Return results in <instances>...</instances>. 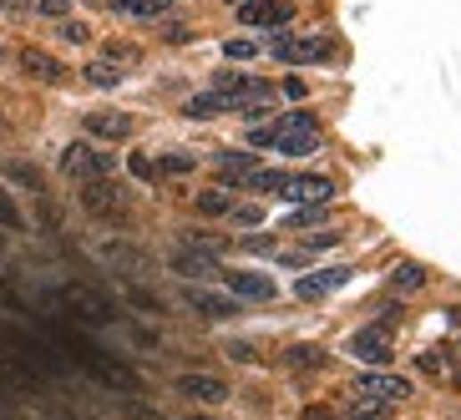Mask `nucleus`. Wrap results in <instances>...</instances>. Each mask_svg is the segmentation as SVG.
<instances>
[{"mask_svg": "<svg viewBox=\"0 0 461 420\" xmlns=\"http://www.w3.org/2000/svg\"><path fill=\"white\" fill-rule=\"evenodd\" d=\"M107 11H122V16L147 21V16H162V11H168V0H107Z\"/></svg>", "mask_w": 461, "mask_h": 420, "instance_id": "21", "label": "nucleus"}, {"mask_svg": "<svg viewBox=\"0 0 461 420\" xmlns=\"http://www.w3.org/2000/svg\"><path fill=\"white\" fill-rule=\"evenodd\" d=\"M62 31H66V41H86V26H81V21H66Z\"/></svg>", "mask_w": 461, "mask_h": 420, "instance_id": "37", "label": "nucleus"}, {"mask_svg": "<svg viewBox=\"0 0 461 420\" xmlns=\"http://www.w3.org/2000/svg\"><path fill=\"white\" fill-rule=\"evenodd\" d=\"M274 92H279V96H289V102H300V96L309 92V86H304L300 77H284V81H279V86H274Z\"/></svg>", "mask_w": 461, "mask_h": 420, "instance_id": "30", "label": "nucleus"}, {"mask_svg": "<svg viewBox=\"0 0 461 420\" xmlns=\"http://www.w3.org/2000/svg\"><path fill=\"white\" fill-rule=\"evenodd\" d=\"M102 56H107L111 66H132V62H137V51H132L128 41H107V46H102Z\"/></svg>", "mask_w": 461, "mask_h": 420, "instance_id": "27", "label": "nucleus"}, {"mask_svg": "<svg viewBox=\"0 0 461 420\" xmlns=\"http://www.w3.org/2000/svg\"><path fill=\"white\" fill-rule=\"evenodd\" d=\"M350 284V268L340 264V268H319V274H304L300 284H294V294L300 299H325V294H334V289H345Z\"/></svg>", "mask_w": 461, "mask_h": 420, "instance_id": "10", "label": "nucleus"}, {"mask_svg": "<svg viewBox=\"0 0 461 420\" xmlns=\"http://www.w3.org/2000/svg\"><path fill=\"white\" fill-rule=\"evenodd\" d=\"M21 208H16V198H11V193H5V187H0V228H21Z\"/></svg>", "mask_w": 461, "mask_h": 420, "instance_id": "28", "label": "nucleus"}, {"mask_svg": "<svg viewBox=\"0 0 461 420\" xmlns=\"http://www.w3.org/2000/svg\"><path fill=\"white\" fill-rule=\"evenodd\" d=\"M223 284H228L239 299H254V304H269V299L279 294L264 274H243V268H223Z\"/></svg>", "mask_w": 461, "mask_h": 420, "instance_id": "11", "label": "nucleus"}, {"mask_svg": "<svg viewBox=\"0 0 461 420\" xmlns=\"http://www.w3.org/2000/svg\"><path fill=\"white\" fill-rule=\"evenodd\" d=\"M0 299H5V304L16 299V294H11V279H5V274H0Z\"/></svg>", "mask_w": 461, "mask_h": 420, "instance_id": "38", "label": "nucleus"}, {"mask_svg": "<svg viewBox=\"0 0 461 420\" xmlns=\"http://www.w3.org/2000/svg\"><path fill=\"white\" fill-rule=\"evenodd\" d=\"M228 359H239V365H254L259 350H254V344H228Z\"/></svg>", "mask_w": 461, "mask_h": 420, "instance_id": "33", "label": "nucleus"}, {"mask_svg": "<svg viewBox=\"0 0 461 420\" xmlns=\"http://www.w3.org/2000/svg\"><path fill=\"white\" fill-rule=\"evenodd\" d=\"M152 172H168V177H183V172H193V157L188 152H162L158 157V168Z\"/></svg>", "mask_w": 461, "mask_h": 420, "instance_id": "25", "label": "nucleus"}, {"mask_svg": "<svg viewBox=\"0 0 461 420\" xmlns=\"http://www.w3.org/2000/svg\"><path fill=\"white\" fill-rule=\"evenodd\" d=\"M36 11H41V16H56V21H62L66 11H71V0H36Z\"/></svg>", "mask_w": 461, "mask_h": 420, "instance_id": "32", "label": "nucleus"}, {"mask_svg": "<svg viewBox=\"0 0 461 420\" xmlns=\"http://www.w3.org/2000/svg\"><path fill=\"white\" fill-rule=\"evenodd\" d=\"M66 304H71L77 314H86V319H96V325H107V319H111V304H107V299H96L92 289H77V284L66 289Z\"/></svg>", "mask_w": 461, "mask_h": 420, "instance_id": "18", "label": "nucleus"}, {"mask_svg": "<svg viewBox=\"0 0 461 420\" xmlns=\"http://www.w3.org/2000/svg\"><path fill=\"white\" fill-rule=\"evenodd\" d=\"M46 420H77L71 410H46Z\"/></svg>", "mask_w": 461, "mask_h": 420, "instance_id": "40", "label": "nucleus"}, {"mask_svg": "<svg viewBox=\"0 0 461 420\" xmlns=\"http://www.w3.org/2000/svg\"><path fill=\"white\" fill-rule=\"evenodd\" d=\"M350 350L360 359H370V365H391V359H396V350H391V340H385L381 329H360L350 340Z\"/></svg>", "mask_w": 461, "mask_h": 420, "instance_id": "14", "label": "nucleus"}, {"mask_svg": "<svg viewBox=\"0 0 461 420\" xmlns=\"http://www.w3.org/2000/svg\"><path fill=\"white\" fill-rule=\"evenodd\" d=\"M213 168H218L223 183H249V177L259 172V162H254V152H218Z\"/></svg>", "mask_w": 461, "mask_h": 420, "instance_id": "15", "label": "nucleus"}, {"mask_svg": "<svg viewBox=\"0 0 461 420\" xmlns=\"http://www.w3.org/2000/svg\"><path fill=\"white\" fill-rule=\"evenodd\" d=\"M239 21L249 26V31H254V26L279 31V26L294 21V0H249V5H239Z\"/></svg>", "mask_w": 461, "mask_h": 420, "instance_id": "8", "label": "nucleus"}, {"mask_svg": "<svg viewBox=\"0 0 461 420\" xmlns=\"http://www.w3.org/2000/svg\"><path fill=\"white\" fill-rule=\"evenodd\" d=\"M325 213H330V208H325V202H315V208H304V213H294V218H289V228H304V223L325 218Z\"/></svg>", "mask_w": 461, "mask_h": 420, "instance_id": "31", "label": "nucleus"}, {"mask_svg": "<svg viewBox=\"0 0 461 420\" xmlns=\"http://www.w3.org/2000/svg\"><path fill=\"white\" fill-rule=\"evenodd\" d=\"M11 177H16V183H26V187H41V177H36L31 168H11Z\"/></svg>", "mask_w": 461, "mask_h": 420, "instance_id": "36", "label": "nucleus"}, {"mask_svg": "<svg viewBox=\"0 0 461 420\" xmlns=\"http://www.w3.org/2000/svg\"><path fill=\"white\" fill-rule=\"evenodd\" d=\"M319 117L315 111H289V117H269L264 127L249 132V147H279L284 157H304V152H319Z\"/></svg>", "mask_w": 461, "mask_h": 420, "instance_id": "1", "label": "nucleus"}, {"mask_svg": "<svg viewBox=\"0 0 461 420\" xmlns=\"http://www.w3.org/2000/svg\"><path fill=\"white\" fill-rule=\"evenodd\" d=\"M117 81H122V66H111L107 56L86 62V86H102V92H107V86H117Z\"/></svg>", "mask_w": 461, "mask_h": 420, "instance_id": "22", "label": "nucleus"}, {"mask_svg": "<svg viewBox=\"0 0 461 420\" xmlns=\"http://www.w3.org/2000/svg\"><path fill=\"white\" fill-rule=\"evenodd\" d=\"M350 390H355V395H370V400H381V405L411 400V380H406V375H391V370H366V375H355Z\"/></svg>", "mask_w": 461, "mask_h": 420, "instance_id": "4", "label": "nucleus"}, {"mask_svg": "<svg viewBox=\"0 0 461 420\" xmlns=\"http://www.w3.org/2000/svg\"><path fill=\"white\" fill-rule=\"evenodd\" d=\"M86 132L102 142H122L132 132V117L128 111H86Z\"/></svg>", "mask_w": 461, "mask_h": 420, "instance_id": "13", "label": "nucleus"}, {"mask_svg": "<svg viewBox=\"0 0 461 420\" xmlns=\"http://www.w3.org/2000/svg\"><path fill=\"white\" fill-rule=\"evenodd\" d=\"M92 5H107V0H92Z\"/></svg>", "mask_w": 461, "mask_h": 420, "instance_id": "41", "label": "nucleus"}, {"mask_svg": "<svg viewBox=\"0 0 461 420\" xmlns=\"http://www.w3.org/2000/svg\"><path fill=\"white\" fill-rule=\"evenodd\" d=\"M330 365V355L319 350V344H289L284 350V370H294V375H315V370H325Z\"/></svg>", "mask_w": 461, "mask_h": 420, "instance_id": "16", "label": "nucleus"}, {"mask_svg": "<svg viewBox=\"0 0 461 420\" xmlns=\"http://www.w3.org/2000/svg\"><path fill=\"white\" fill-rule=\"evenodd\" d=\"M21 71H26V77H36V81H51V86H56V81H66V66L56 62V56H46L41 46L21 51Z\"/></svg>", "mask_w": 461, "mask_h": 420, "instance_id": "12", "label": "nucleus"}, {"mask_svg": "<svg viewBox=\"0 0 461 420\" xmlns=\"http://www.w3.org/2000/svg\"><path fill=\"white\" fill-rule=\"evenodd\" d=\"M128 416H132V420H168V416H158V410H152V405H132Z\"/></svg>", "mask_w": 461, "mask_h": 420, "instance_id": "35", "label": "nucleus"}, {"mask_svg": "<svg viewBox=\"0 0 461 420\" xmlns=\"http://www.w3.org/2000/svg\"><path fill=\"white\" fill-rule=\"evenodd\" d=\"M274 92V81H259V77H223L218 92H203L188 102V117H218V111H243L264 102Z\"/></svg>", "mask_w": 461, "mask_h": 420, "instance_id": "2", "label": "nucleus"}, {"mask_svg": "<svg viewBox=\"0 0 461 420\" xmlns=\"http://www.w3.org/2000/svg\"><path fill=\"white\" fill-rule=\"evenodd\" d=\"M177 395H188L198 405H223L228 400V385L218 375H177Z\"/></svg>", "mask_w": 461, "mask_h": 420, "instance_id": "9", "label": "nucleus"}, {"mask_svg": "<svg viewBox=\"0 0 461 420\" xmlns=\"http://www.w3.org/2000/svg\"><path fill=\"white\" fill-rule=\"evenodd\" d=\"M188 304H193L198 314H208V319H228V314H239V304H234V299L203 294V289H188Z\"/></svg>", "mask_w": 461, "mask_h": 420, "instance_id": "19", "label": "nucleus"}, {"mask_svg": "<svg viewBox=\"0 0 461 420\" xmlns=\"http://www.w3.org/2000/svg\"><path fill=\"white\" fill-rule=\"evenodd\" d=\"M5 410H11V390L0 385V416H5Z\"/></svg>", "mask_w": 461, "mask_h": 420, "instance_id": "39", "label": "nucleus"}, {"mask_svg": "<svg viewBox=\"0 0 461 420\" xmlns=\"http://www.w3.org/2000/svg\"><path fill=\"white\" fill-rule=\"evenodd\" d=\"M421 284H426V268L421 264H400L396 274H391V289H396V294H416Z\"/></svg>", "mask_w": 461, "mask_h": 420, "instance_id": "23", "label": "nucleus"}, {"mask_svg": "<svg viewBox=\"0 0 461 420\" xmlns=\"http://www.w3.org/2000/svg\"><path fill=\"white\" fill-rule=\"evenodd\" d=\"M391 416V405H381V400H370V395H355L350 390V420H385Z\"/></svg>", "mask_w": 461, "mask_h": 420, "instance_id": "24", "label": "nucleus"}, {"mask_svg": "<svg viewBox=\"0 0 461 420\" xmlns=\"http://www.w3.org/2000/svg\"><path fill=\"white\" fill-rule=\"evenodd\" d=\"M198 213H203V218H223V213H234L228 187H203V193H198Z\"/></svg>", "mask_w": 461, "mask_h": 420, "instance_id": "20", "label": "nucleus"}, {"mask_svg": "<svg viewBox=\"0 0 461 420\" xmlns=\"http://www.w3.org/2000/svg\"><path fill=\"white\" fill-rule=\"evenodd\" d=\"M234 5H243V0H234Z\"/></svg>", "mask_w": 461, "mask_h": 420, "instance_id": "43", "label": "nucleus"}, {"mask_svg": "<svg viewBox=\"0 0 461 420\" xmlns=\"http://www.w3.org/2000/svg\"><path fill=\"white\" fill-rule=\"evenodd\" d=\"M274 193H279L284 202L315 208V202H330L334 198V183H330V177H309V172H304V177H279V187H274Z\"/></svg>", "mask_w": 461, "mask_h": 420, "instance_id": "7", "label": "nucleus"}, {"mask_svg": "<svg viewBox=\"0 0 461 420\" xmlns=\"http://www.w3.org/2000/svg\"><path fill=\"white\" fill-rule=\"evenodd\" d=\"M0 249H5V238H0Z\"/></svg>", "mask_w": 461, "mask_h": 420, "instance_id": "42", "label": "nucleus"}, {"mask_svg": "<svg viewBox=\"0 0 461 420\" xmlns=\"http://www.w3.org/2000/svg\"><path fill=\"white\" fill-rule=\"evenodd\" d=\"M223 51H228L234 62H254V56H259V51H264V46H259L254 36H234V41H228V46H223Z\"/></svg>", "mask_w": 461, "mask_h": 420, "instance_id": "26", "label": "nucleus"}, {"mask_svg": "<svg viewBox=\"0 0 461 420\" xmlns=\"http://www.w3.org/2000/svg\"><path fill=\"white\" fill-rule=\"evenodd\" d=\"M234 218H239L243 228H259V223H264V208H254V202H234Z\"/></svg>", "mask_w": 461, "mask_h": 420, "instance_id": "29", "label": "nucleus"}, {"mask_svg": "<svg viewBox=\"0 0 461 420\" xmlns=\"http://www.w3.org/2000/svg\"><path fill=\"white\" fill-rule=\"evenodd\" d=\"M173 274H183V279H213V274H218V279H223V268H218L213 253H177Z\"/></svg>", "mask_w": 461, "mask_h": 420, "instance_id": "17", "label": "nucleus"}, {"mask_svg": "<svg viewBox=\"0 0 461 420\" xmlns=\"http://www.w3.org/2000/svg\"><path fill=\"white\" fill-rule=\"evenodd\" d=\"M300 420H340V416H334L330 405H304V410H300Z\"/></svg>", "mask_w": 461, "mask_h": 420, "instance_id": "34", "label": "nucleus"}, {"mask_svg": "<svg viewBox=\"0 0 461 420\" xmlns=\"http://www.w3.org/2000/svg\"><path fill=\"white\" fill-rule=\"evenodd\" d=\"M62 172L77 177V183H92V177H107L111 172V157H102L96 147H86V142H71L62 152Z\"/></svg>", "mask_w": 461, "mask_h": 420, "instance_id": "6", "label": "nucleus"}, {"mask_svg": "<svg viewBox=\"0 0 461 420\" xmlns=\"http://www.w3.org/2000/svg\"><path fill=\"white\" fill-rule=\"evenodd\" d=\"M264 51L284 66H319V62L334 56V46L325 41V36H279V41H269Z\"/></svg>", "mask_w": 461, "mask_h": 420, "instance_id": "3", "label": "nucleus"}, {"mask_svg": "<svg viewBox=\"0 0 461 420\" xmlns=\"http://www.w3.org/2000/svg\"><path fill=\"white\" fill-rule=\"evenodd\" d=\"M81 208L86 213H96V218H107V213H117V208H128V187L111 183V177H92V183H81Z\"/></svg>", "mask_w": 461, "mask_h": 420, "instance_id": "5", "label": "nucleus"}]
</instances>
